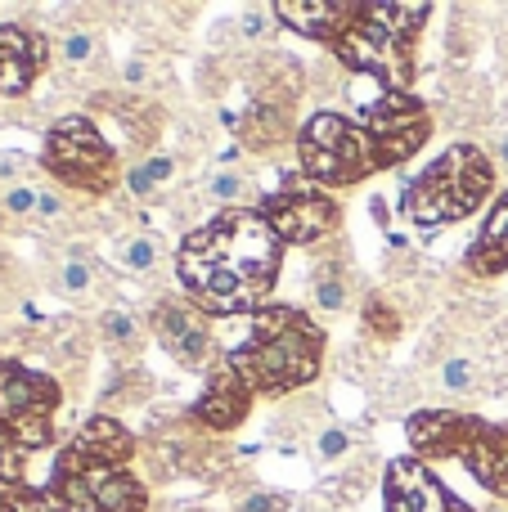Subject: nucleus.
Segmentation results:
<instances>
[{"instance_id":"obj_32","label":"nucleus","mask_w":508,"mask_h":512,"mask_svg":"<svg viewBox=\"0 0 508 512\" xmlns=\"http://www.w3.org/2000/svg\"><path fill=\"white\" fill-rule=\"evenodd\" d=\"M441 387H446V391H468V387H473V364H468L464 355L446 360V364H441Z\"/></svg>"},{"instance_id":"obj_23","label":"nucleus","mask_w":508,"mask_h":512,"mask_svg":"<svg viewBox=\"0 0 508 512\" xmlns=\"http://www.w3.org/2000/svg\"><path fill=\"white\" fill-rule=\"evenodd\" d=\"M360 324H365V333L374 337V342H396V333H401V315H396L392 306H387L383 297H369L365 310H360Z\"/></svg>"},{"instance_id":"obj_18","label":"nucleus","mask_w":508,"mask_h":512,"mask_svg":"<svg viewBox=\"0 0 508 512\" xmlns=\"http://www.w3.org/2000/svg\"><path fill=\"white\" fill-rule=\"evenodd\" d=\"M63 450L81 454V459H95V463H122V468H131V459H135V436L126 432V427L117 423L113 414H95L90 423L77 427V436H72Z\"/></svg>"},{"instance_id":"obj_14","label":"nucleus","mask_w":508,"mask_h":512,"mask_svg":"<svg viewBox=\"0 0 508 512\" xmlns=\"http://www.w3.org/2000/svg\"><path fill=\"white\" fill-rule=\"evenodd\" d=\"M477 432L473 414H459V409H414L405 436L414 445V459L437 463V459H464L468 441Z\"/></svg>"},{"instance_id":"obj_31","label":"nucleus","mask_w":508,"mask_h":512,"mask_svg":"<svg viewBox=\"0 0 508 512\" xmlns=\"http://www.w3.org/2000/svg\"><path fill=\"white\" fill-rule=\"evenodd\" d=\"M36 198H41L36 185H14V189L0 194V207H5L9 216H27V212H36Z\"/></svg>"},{"instance_id":"obj_36","label":"nucleus","mask_w":508,"mask_h":512,"mask_svg":"<svg viewBox=\"0 0 508 512\" xmlns=\"http://www.w3.org/2000/svg\"><path fill=\"white\" fill-rule=\"evenodd\" d=\"M122 81L126 86H144V81H149V59H126L122 63Z\"/></svg>"},{"instance_id":"obj_29","label":"nucleus","mask_w":508,"mask_h":512,"mask_svg":"<svg viewBox=\"0 0 508 512\" xmlns=\"http://www.w3.org/2000/svg\"><path fill=\"white\" fill-rule=\"evenodd\" d=\"M59 283L63 292H72V297H81V292H90V283H95V270H90L86 256H68L59 270Z\"/></svg>"},{"instance_id":"obj_5","label":"nucleus","mask_w":508,"mask_h":512,"mask_svg":"<svg viewBox=\"0 0 508 512\" xmlns=\"http://www.w3.org/2000/svg\"><path fill=\"white\" fill-rule=\"evenodd\" d=\"M297 167H302V180L320 189H347L374 176L378 158L360 122H347L342 113H315L297 131Z\"/></svg>"},{"instance_id":"obj_34","label":"nucleus","mask_w":508,"mask_h":512,"mask_svg":"<svg viewBox=\"0 0 508 512\" xmlns=\"http://www.w3.org/2000/svg\"><path fill=\"white\" fill-rule=\"evenodd\" d=\"M41 504V495L27 486H14V490H0V512H32Z\"/></svg>"},{"instance_id":"obj_25","label":"nucleus","mask_w":508,"mask_h":512,"mask_svg":"<svg viewBox=\"0 0 508 512\" xmlns=\"http://www.w3.org/2000/svg\"><path fill=\"white\" fill-rule=\"evenodd\" d=\"M315 306H320L324 315L347 310V279H342V270H324L320 279H315Z\"/></svg>"},{"instance_id":"obj_10","label":"nucleus","mask_w":508,"mask_h":512,"mask_svg":"<svg viewBox=\"0 0 508 512\" xmlns=\"http://www.w3.org/2000/svg\"><path fill=\"white\" fill-rule=\"evenodd\" d=\"M261 216L270 221V230L279 234V243H293V248H311L324 243L342 221V207L333 203L329 189L311 185V180H293L279 194H270L261 203Z\"/></svg>"},{"instance_id":"obj_1","label":"nucleus","mask_w":508,"mask_h":512,"mask_svg":"<svg viewBox=\"0 0 508 512\" xmlns=\"http://www.w3.org/2000/svg\"><path fill=\"white\" fill-rule=\"evenodd\" d=\"M284 243L261 216V207L216 212L203 230H194L176 252V274L185 297L207 319L257 315L279 279Z\"/></svg>"},{"instance_id":"obj_27","label":"nucleus","mask_w":508,"mask_h":512,"mask_svg":"<svg viewBox=\"0 0 508 512\" xmlns=\"http://www.w3.org/2000/svg\"><path fill=\"white\" fill-rule=\"evenodd\" d=\"M122 261H126V270H135V274H153V265H158V239H149V234L126 239Z\"/></svg>"},{"instance_id":"obj_38","label":"nucleus","mask_w":508,"mask_h":512,"mask_svg":"<svg viewBox=\"0 0 508 512\" xmlns=\"http://www.w3.org/2000/svg\"><path fill=\"white\" fill-rule=\"evenodd\" d=\"M495 158L504 162V171H508V140H500V149H495Z\"/></svg>"},{"instance_id":"obj_37","label":"nucleus","mask_w":508,"mask_h":512,"mask_svg":"<svg viewBox=\"0 0 508 512\" xmlns=\"http://www.w3.org/2000/svg\"><path fill=\"white\" fill-rule=\"evenodd\" d=\"M59 212H63L59 189H41V198H36V216H59Z\"/></svg>"},{"instance_id":"obj_19","label":"nucleus","mask_w":508,"mask_h":512,"mask_svg":"<svg viewBox=\"0 0 508 512\" xmlns=\"http://www.w3.org/2000/svg\"><path fill=\"white\" fill-rule=\"evenodd\" d=\"M293 108L288 99H266L257 95L248 108V117L239 122V140L248 144L252 153H270L275 144H284L293 135Z\"/></svg>"},{"instance_id":"obj_22","label":"nucleus","mask_w":508,"mask_h":512,"mask_svg":"<svg viewBox=\"0 0 508 512\" xmlns=\"http://www.w3.org/2000/svg\"><path fill=\"white\" fill-rule=\"evenodd\" d=\"M176 176V162L171 158H144L140 167H131V176H126V189H131L135 198H149L158 185H167V180Z\"/></svg>"},{"instance_id":"obj_33","label":"nucleus","mask_w":508,"mask_h":512,"mask_svg":"<svg viewBox=\"0 0 508 512\" xmlns=\"http://www.w3.org/2000/svg\"><path fill=\"white\" fill-rule=\"evenodd\" d=\"M288 504H293V499H288L284 490H252L239 512H288Z\"/></svg>"},{"instance_id":"obj_15","label":"nucleus","mask_w":508,"mask_h":512,"mask_svg":"<svg viewBox=\"0 0 508 512\" xmlns=\"http://www.w3.org/2000/svg\"><path fill=\"white\" fill-rule=\"evenodd\" d=\"M45 68V36L32 27L0 23V95L18 99Z\"/></svg>"},{"instance_id":"obj_35","label":"nucleus","mask_w":508,"mask_h":512,"mask_svg":"<svg viewBox=\"0 0 508 512\" xmlns=\"http://www.w3.org/2000/svg\"><path fill=\"white\" fill-rule=\"evenodd\" d=\"M270 18H275V5L270 9H248V14H243V36H266L270 27H275Z\"/></svg>"},{"instance_id":"obj_21","label":"nucleus","mask_w":508,"mask_h":512,"mask_svg":"<svg viewBox=\"0 0 508 512\" xmlns=\"http://www.w3.org/2000/svg\"><path fill=\"white\" fill-rule=\"evenodd\" d=\"M99 328H104V342L113 346L117 355H126V360H131L144 342V324L135 319V310H126V306H108L104 319H99Z\"/></svg>"},{"instance_id":"obj_13","label":"nucleus","mask_w":508,"mask_h":512,"mask_svg":"<svg viewBox=\"0 0 508 512\" xmlns=\"http://www.w3.org/2000/svg\"><path fill=\"white\" fill-rule=\"evenodd\" d=\"M252 400H257V391L243 382V373L230 364V355H221V360L207 369V387H203V396L194 400L189 418H194L203 432H234V427L248 418Z\"/></svg>"},{"instance_id":"obj_11","label":"nucleus","mask_w":508,"mask_h":512,"mask_svg":"<svg viewBox=\"0 0 508 512\" xmlns=\"http://www.w3.org/2000/svg\"><path fill=\"white\" fill-rule=\"evenodd\" d=\"M153 337L180 369H212L225 351H216L212 319L189 297H162L153 306Z\"/></svg>"},{"instance_id":"obj_9","label":"nucleus","mask_w":508,"mask_h":512,"mask_svg":"<svg viewBox=\"0 0 508 512\" xmlns=\"http://www.w3.org/2000/svg\"><path fill=\"white\" fill-rule=\"evenodd\" d=\"M360 131H365L369 144H374L378 171L405 167V162L428 144L432 113L419 95H410V90H383L378 104L360 108Z\"/></svg>"},{"instance_id":"obj_17","label":"nucleus","mask_w":508,"mask_h":512,"mask_svg":"<svg viewBox=\"0 0 508 512\" xmlns=\"http://www.w3.org/2000/svg\"><path fill=\"white\" fill-rule=\"evenodd\" d=\"M464 468L482 490L508 504V423H486L477 418V432L464 450Z\"/></svg>"},{"instance_id":"obj_3","label":"nucleus","mask_w":508,"mask_h":512,"mask_svg":"<svg viewBox=\"0 0 508 512\" xmlns=\"http://www.w3.org/2000/svg\"><path fill=\"white\" fill-rule=\"evenodd\" d=\"M428 5H405V0H374L360 5L342 41L333 45V59L351 72L374 77L383 90H410L414 81V41L423 32Z\"/></svg>"},{"instance_id":"obj_24","label":"nucleus","mask_w":508,"mask_h":512,"mask_svg":"<svg viewBox=\"0 0 508 512\" xmlns=\"http://www.w3.org/2000/svg\"><path fill=\"white\" fill-rule=\"evenodd\" d=\"M252 194V180L248 176H239V171H216L212 180H207V198H212V203H221L225 212H230L234 203H239V198H248Z\"/></svg>"},{"instance_id":"obj_30","label":"nucleus","mask_w":508,"mask_h":512,"mask_svg":"<svg viewBox=\"0 0 508 512\" xmlns=\"http://www.w3.org/2000/svg\"><path fill=\"white\" fill-rule=\"evenodd\" d=\"M315 454H320L324 463H338L351 454V432L347 427H324L320 436H315Z\"/></svg>"},{"instance_id":"obj_6","label":"nucleus","mask_w":508,"mask_h":512,"mask_svg":"<svg viewBox=\"0 0 508 512\" xmlns=\"http://www.w3.org/2000/svg\"><path fill=\"white\" fill-rule=\"evenodd\" d=\"M50 512H144L149 495L122 463H95L63 450L54 459L50 486L41 490Z\"/></svg>"},{"instance_id":"obj_12","label":"nucleus","mask_w":508,"mask_h":512,"mask_svg":"<svg viewBox=\"0 0 508 512\" xmlns=\"http://www.w3.org/2000/svg\"><path fill=\"white\" fill-rule=\"evenodd\" d=\"M383 499H387V512H477L459 495H450L446 481H441L423 459H414V454L387 463Z\"/></svg>"},{"instance_id":"obj_16","label":"nucleus","mask_w":508,"mask_h":512,"mask_svg":"<svg viewBox=\"0 0 508 512\" xmlns=\"http://www.w3.org/2000/svg\"><path fill=\"white\" fill-rule=\"evenodd\" d=\"M356 9V0H279L275 18L293 32H302L306 41H324L333 50L342 41V32L351 27Z\"/></svg>"},{"instance_id":"obj_7","label":"nucleus","mask_w":508,"mask_h":512,"mask_svg":"<svg viewBox=\"0 0 508 512\" xmlns=\"http://www.w3.org/2000/svg\"><path fill=\"white\" fill-rule=\"evenodd\" d=\"M41 167L59 185L90 198H108L117 185V153L108 149V140L99 135V126L90 117H59L50 126L41 149Z\"/></svg>"},{"instance_id":"obj_20","label":"nucleus","mask_w":508,"mask_h":512,"mask_svg":"<svg viewBox=\"0 0 508 512\" xmlns=\"http://www.w3.org/2000/svg\"><path fill=\"white\" fill-rule=\"evenodd\" d=\"M464 265H468V274H477V279H491V274L508 270V194L491 207V216H486L477 243L468 248Z\"/></svg>"},{"instance_id":"obj_2","label":"nucleus","mask_w":508,"mask_h":512,"mask_svg":"<svg viewBox=\"0 0 508 512\" xmlns=\"http://www.w3.org/2000/svg\"><path fill=\"white\" fill-rule=\"evenodd\" d=\"M225 355L257 396H288L320 378L324 328L297 306H261L248 315V337Z\"/></svg>"},{"instance_id":"obj_8","label":"nucleus","mask_w":508,"mask_h":512,"mask_svg":"<svg viewBox=\"0 0 508 512\" xmlns=\"http://www.w3.org/2000/svg\"><path fill=\"white\" fill-rule=\"evenodd\" d=\"M63 405V391L54 378L32 373L14 360H0V432L18 450H45L54 441V414Z\"/></svg>"},{"instance_id":"obj_26","label":"nucleus","mask_w":508,"mask_h":512,"mask_svg":"<svg viewBox=\"0 0 508 512\" xmlns=\"http://www.w3.org/2000/svg\"><path fill=\"white\" fill-rule=\"evenodd\" d=\"M99 54V41H95V32H86V27H72V32H63V41H59V59H68L72 68H86L90 59Z\"/></svg>"},{"instance_id":"obj_4","label":"nucleus","mask_w":508,"mask_h":512,"mask_svg":"<svg viewBox=\"0 0 508 512\" xmlns=\"http://www.w3.org/2000/svg\"><path fill=\"white\" fill-rule=\"evenodd\" d=\"M495 167L473 144H450L419 180H410L401 194V212L419 230H446L455 221H468L491 198Z\"/></svg>"},{"instance_id":"obj_28","label":"nucleus","mask_w":508,"mask_h":512,"mask_svg":"<svg viewBox=\"0 0 508 512\" xmlns=\"http://www.w3.org/2000/svg\"><path fill=\"white\" fill-rule=\"evenodd\" d=\"M23 486V450L0 432V490H14Z\"/></svg>"}]
</instances>
